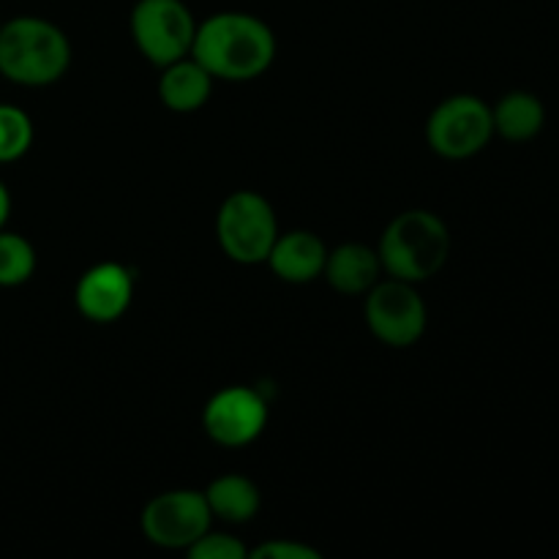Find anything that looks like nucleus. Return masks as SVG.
<instances>
[{"mask_svg": "<svg viewBox=\"0 0 559 559\" xmlns=\"http://www.w3.org/2000/svg\"><path fill=\"white\" fill-rule=\"evenodd\" d=\"M0 25H3V22H0Z\"/></svg>", "mask_w": 559, "mask_h": 559, "instance_id": "21", "label": "nucleus"}, {"mask_svg": "<svg viewBox=\"0 0 559 559\" xmlns=\"http://www.w3.org/2000/svg\"><path fill=\"white\" fill-rule=\"evenodd\" d=\"M325 260L328 246L322 243L320 235L309 229H293V233L278 235L265 262L282 282L309 284L322 276Z\"/></svg>", "mask_w": 559, "mask_h": 559, "instance_id": "11", "label": "nucleus"}, {"mask_svg": "<svg viewBox=\"0 0 559 559\" xmlns=\"http://www.w3.org/2000/svg\"><path fill=\"white\" fill-rule=\"evenodd\" d=\"M33 145V120L25 109L0 104V164L25 156Z\"/></svg>", "mask_w": 559, "mask_h": 559, "instance_id": "17", "label": "nucleus"}, {"mask_svg": "<svg viewBox=\"0 0 559 559\" xmlns=\"http://www.w3.org/2000/svg\"><path fill=\"white\" fill-rule=\"evenodd\" d=\"M249 557L254 559H320L322 555L311 546L295 544V540H267V544L257 546L254 551H249Z\"/></svg>", "mask_w": 559, "mask_h": 559, "instance_id": "19", "label": "nucleus"}, {"mask_svg": "<svg viewBox=\"0 0 559 559\" xmlns=\"http://www.w3.org/2000/svg\"><path fill=\"white\" fill-rule=\"evenodd\" d=\"M377 254L388 276L420 284L445 267L451 254V233L437 213L415 207L399 213L388 224Z\"/></svg>", "mask_w": 559, "mask_h": 559, "instance_id": "3", "label": "nucleus"}, {"mask_svg": "<svg viewBox=\"0 0 559 559\" xmlns=\"http://www.w3.org/2000/svg\"><path fill=\"white\" fill-rule=\"evenodd\" d=\"M197 25L200 22L183 0H136L131 11V36L136 49L162 69L175 60L189 58Z\"/></svg>", "mask_w": 559, "mask_h": 559, "instance_id": "6", "label": "nucleus"}, {"mask_svg": "<svg viewBox=\"0 0 559 559\" xmlns=\"http://www.w3.org/2000/svg\"><path fill=\"white\" fill-rule=\"evenodd\" d=\"M364 314L374 338L399 349L420 342L429 322V311L415 284L393 276L388 282H377L366 293Z\"/></svg>", "mask_w": 559, "mask_h": 559, "instance_id": "7", "label": "nucleus"}, {"mask_svg": "<svg viewBox=\"0 0 559 559\" xmlns=\"http://www.w3.org/2000/svg\"><path fill=\"white\" fill-rule=\"evenodd\" d=\"M191 58L200 60L213 80L249 82L271 69L276 36L260 16L222 11L197 25Z\"/></svg>", "mask_w": 559, "mask_h": 559, "instance_id": "1", "label": "nucleus"}, {"mask_svg": "<svg viewBox=\"0 0 559 559\" xmlns=\"http://www.w3.org/2000/svg\"><path fill=\"white\" fill-rule=\"evenodd\" d=\"M205 500L211 506L213 516L229 524L251 522L262 506L260 486L238 473L222 475V478L213 480L205 489Z\"/></svg>", "mask_w": 559, "mask_h": 559, "instance_id": "15", "label": "nucleus"}, {"mask_svg": "<svg viewBox=\"0 0 559 559\" xmlns=\"http://www.w3.org/2000/svg\"><path fill=\"white\" fill-rule=\"evenodd\" d=\"M213 76L200 60L180 58L175 63L164 66L162 80H158V98L173 112H197L211 102Z\"/></svg>", "mask_w": 559, "mask_h": 559, "instance_id": "13", "label": "nucleus"}, {"mask_svg": "<svg viewBox=\"0 0 559 559\" xmlns=\"http://www.w3.org/2000/svg\"><path fill=\"white\" fill-rule=\"evenodd\" d=\"M9 216H11V194H9V189H5L3 180H0V229L5 227Z\"/></svg>", "mask_w": 559, "mask_h": 559, "instance_id": "20", "label": "nucleus"}, {"mask_svg": "<svg viewBox=\"0 0 559 559\" xmlns=\"http://www.w3.org/2000/svg\"><path fill=\"white\" fill-rule=\"evenodd\" d=\"M267 402L260 391L233 385L218 391L202 413V429L224 448H243L265 431Z\"/></svg>", "mask_w": 559, "mask_h": 559, "instance_id": "9", "label": "nucleus"}, {"mask_svg": "<svg viewBox=\"0 0 559 559\" xmlns=\"http://www.w3.org/2000/svg\"><path fill=\"white\" fill-rule=\"evenodd\" d=\"M134 298V276L120 262H102L82 273L74 304L91 322H115L129 311Z\"/></svg>", "mask_w": 559, "mask_h": 559, "instance_id": "10", "label": "nucleus"}, {"mask_svg": "<svg viewBox=\"0 0 559 559\" xmlns=\"http://www.w3.org/2000/svg\"><path fill=\"white\" fill-rule=\"evenodd\" d=\"M36 271V249L20 233L0 229V287H20Z\"/></svg>", "mask_w": 559, "mask_h": 559, "instance_id": "16", "label": "nucleus"}, {"mask_svg": "<svg viewBox=\"0 0 559 559\" xmlns=\"http://www.w3.org/2000/svg\"><path fill=\"white\" fill-rule=\"evenodd\" d=\"M216 235L229 260L240 265H260L278 238L276 213L257 191H235L218 207Z\"/></svg>", "mask_w": 559, "mask_h": 559, "instance_id": "4", "label": "nucleus"}, {"mask_svg": "<svg viewBox=\"0 0 559 559\" xmlns=\"http://www.w3.org/2000/svg\"><path fill=\"white\" fill-rule=\"evenodd\" d=\"M186 551H189L191 559H246L249 557V549H246L235 535L211 533V530H207L202 538H197Z\"/></svg>", "mask_w": 559, "mask_h": 559, "instance_id": "18", "label": "nucleus"}, {"mask_svg": "<svg viewBox=\"0 0 559 559\" xmlns=\"http://www.w3.org/2000/svg\"><path fill=\"white\" fill-rule=\"evenodd\" d=\"M495 136L491 107L478 96L459 93L437 104L426 120V142L431 151L451 162L473 158L484 151Z\"/></svg>", "mask_w": 559, "mask_h": 559, "instance_id": "5", "label": "nucleus"}, {"mask_svg": "<svg viewBox=\"0 0 559 559\" xmlns=\"http://www.w3.org/2000/svg\"><path fill=\"white\" fill-rule=\"evenodd\" d=\"M213 513L205 491L175 489L153 497L140 516L142 535L162 549H189L211 530Z\"/></svg>", "mask_w": 559, "mask_h": 559, "instance_id": "8", "label": "nucleus"}, {"mask_svg": "<svg viewBox=\"0 0 559 559\" xmlns=\"http://www.w3.org/2000/svg\"><path fill=\"white\" fill-rule=\"evenodd\" d=\"M69 66V36L55 22L25 14L0 25V76L14 85H55Z\"/></svg>", "mask_w": 559, "mask_h": 559, "instance_id": "2", "label": "nucleus"}, {"mask_svg": "<svg viewBox=\"0 0 559 559\" xmlns=\"http://www.w3.org/2000/svg\"><path fill=\"white\" fill-rule=\"evenodd\" d=\"M382 262L377 249L364 243H344L338 249L328 251L325 271L322 276L328 278L336 293L342 295H366L382 276Z\"/></svg>", "mask_w": 559, "mask_h": 559, "instance_id": "12", "label": "nucleus"}, {"mask_svg": "<svg viewBox=\"0 0 559 559\" xmlns=\"http://www.w3.org/2000/svg\"><path fill=\"white\" fill-rule=\"evenodd\" d=\"M495 134L508 142H530L544 131L546 107L535 93L511 91L491 107Z\"/></svg>", "mask_w": 559, "mask_h": 559, "instance_id": "14", "label": "nucleus"}]
</instances>
